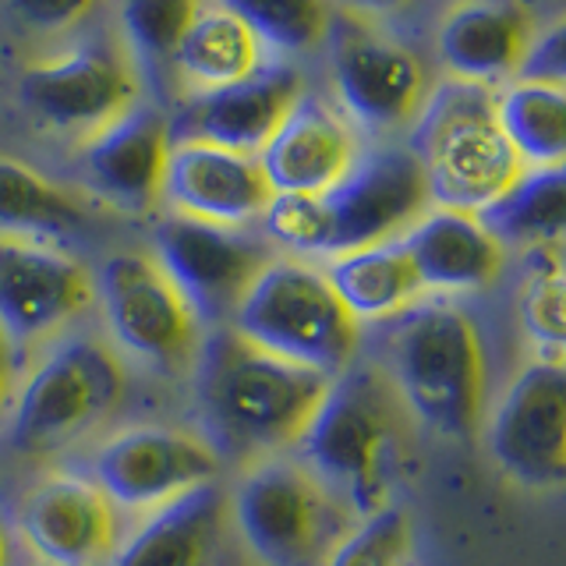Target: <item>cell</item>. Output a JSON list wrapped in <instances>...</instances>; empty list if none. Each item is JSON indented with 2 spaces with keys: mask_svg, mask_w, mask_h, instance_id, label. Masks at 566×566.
Returning a JSON list of instances; mask_svg holds the SVG:
<instances>
[{
  "mask_svg": "<svg viewBox=\"0 0 566 566\" xmlns=\"http://www.w3.org/2000/svg\"><path fill=\"white\" fill-rule=\"evenodd\" d=\"M333 379L248 344L230 326L202 340L195 358V400L202 436L217 453L265 460L291 450Z\"/></svg>",
  "mask_w": 566,
  "mask_h": 566,
  "instance_id": "cell-1",
  "label": "cell"
},
{
  "mask_svg": "<svg viewBox=\"0 0 566 566\" xmlns=\"http://www.w3.org/2000/svg\"><path fill=\"white\" fill-rule=\"evenodd\" d=\"M429 206L415 153L386 142L358 153L350 170L323 195H276L259 223L270 244L305 259H336L400 238Z\"/></svg>",
  "mask_w": 566,
  "mask_h": 566,
  "instance_id": "cell-2",
  "label": "cell"
},
{
  "mask_svg": "<svg viewBox=\"0 0 566 566\" xmlns=\"http://www.w3.org/2000/svg\"><path fill=\"white\" fill-rule=\"evenodd\" d=\"M379 371L403 411L432 432L474 436L489 394V358L474 318L457 301L429 297L389 318Z\"/></svg>",
  "mask_w": 566,
  "mask_h": 566,
  "instance_id": "cell-3",
  "label": "cell"
},
{
  "mask_svg": "<svg viewBox=\"0 0 566 566\" xmlns=\"http://www.w3.org/2000/svg\"><path fill=\"white\" fill-rule=\"evenodd\" d=\"M336 506L371 517L386 506L400 460V400L379 368H347L291 447Z\"/></svg>",
  "mask_w": 566,
  "mask_h": 566,
  "instance_id": "cell-4",
  "label": "cell"
},
{
  "mask_svg": "<svg viewBox=\"0 0 566 566\" xmlns=\"http://www.w3.org/2000/svg\"><path fill=\"white\" fill-rule=\"evenodd\" d=\"M407 149L421 167L429 202L474 217L524 174L495 120V93L460 78L429 88Z\"/></svg>",
  "mask_w": 566,
  "mask_h": 566,
  "instance_id": "cell-5",
  "label": "cell"
},
{
  "mask_svg": "<svg viewBox=\"0 0 566 566\" xmlns=\"http://www.w3.org/2000/svg\"><path fill=\"white\" fill-rule=\"evenodd\" d=\"M128 394L120 354L93 333H64L35 354L8 407V442L22 457H53L96 432Z\"/></svg>",
  "mask_w": 566,
  "mask_h": 566,
  "instance_id": "cell-6",
  "label": "cell"
},
{
  "mask_svg": "<svg viewBox=\"0 0 566 566\" xmlns=\"http://www.w3.org/2000/svg\"><path fill=\"white\" fill-rule=\"evenodd\" d=\"M230 329L326 379L344 376L361 347V326L336 297L326 273L305 259L276 255L265 265L230 318Z\"/></svg>",
  "mask_w": 566,
  "mask_h": 566,
  "instance_id": "cell-7",
  "label": "cell"
},
{
  "mask_svg": "<svg viewBox=\"0 0 566 566\" xmlns=\"http://www.w3.org/2000/svg\"><path fill=\"white\" fill-rule=\"evenodd\" d=\"M96 305L106 344L156 371L195 368L202 323L185 294L146 252H114L96 273Z\"/></svg>",
  "mask_w": 566,
  "mask_h": 566,
  "instance_id": "cell-8",
  "label": "cell"
},
{
  "mask_svg": "<svg viewBox=\"0 0 566 566\" xmlns=\"http://www.w3.org/2000/svg\"><path fill=\"white\" fill-rule=\"evenodd\" d=\"M333 500L294 457H265L230 492V521L259 566H323L340 535Z\"/></svg>",
  "mask_w": 566,
  "mask_h": 566,
  "instance_id": "cell-9",
  "label": "cell"
},
{
  "mask_svg": "<svg viewBox=\"0 0 566 566\" xmlns=\"http://www.w3.org/2000/svg\"><path fill=\"white\" fill-rule=\"evenodd\" d=\"M223 457L191 429L177 424H132L103 439L88 460L93 482L117 510L156 513L174 500L217 485Z\"/></svg>",
  "mask_w": 566,
  "mask_h": 566,
  "instance_id": "cell-10",
  "label": "cell"
},
{
  "mask_svg": "<svg viewBox=\"0 0 566 566\" xmlns=\"http://www.w3.org/2000/svg\"><path fill=\"white\" fill-rule=\"evenodd\" d=\"M96 305V273L61 244L0 238V333L18 358L61 340Z\"/></svg>",
  "mask_w": 566,
  "mask_h": 566,
  "instance_id": "cell-11",
  "label": "cell"
},
{
  "mask_svg": "<svg viewBox=\"0 0 566 566\" xmlns=\"http://www.w3.org/2000/svg\"><path fill=\"white\" fill-rule=\"evenodd\" d=\"M153 259L185 294L202 326H230L248 287L276 252L248 227H217L170 212L153 230Z\"/></svg>",
  "mask_w": 566,
  "mask_h": 566,
  "instance_id": "cell-12",
  "label": "cell"
},
{
  "mask_svg": "<svg viewBox=\"0 0 566 566\" xmlns=\"http://www.w3.org/2000/svg\"><path fill=\"white\" fill-rule=\"evenodd\" d=\"M489 450L524 489H559L566 478V371L535 358L517 371L489 415Z\"/></svg>",
  "mask_w": 566,
  "mask_h": 566,
  "instance_id": "cell-13",
  "label": "cell"
},
{
  "mask_svg": "<svg viewBox=\"0 0 566 566\" xmlns=\"http://www.w3.org/2000/svg\"><path fill=\"white\" fill-rule=\"evenodd\" d=\"M25 111L50 132L93 138L138 103L135 67L106 46H75L35 61L18 82Z\"/></svg>",
  "mask_w": 566,
  "mask_h": 566,
  "instance_id": "cell-14",
  "label": "cell"
},
{
  "mask_svg": "<svg viewBox=\"0 0 566 566\" xmlns=\"http://www.w3.org/2000/svg\"><path fill=\"white\" fill-rule=\"evenodd\" d=\"M333 35V88L344 120L361 132L389 135L415 124L429 78L415 50L371 32L361 22L329 25Z\"/></svg>",
  "mask_w": 566,
  "mask_h": 566,
  "instance_id": "cell-15",
  "label": "cell"
},
{
  "mask_svg": "<svg viewBox=\"0 0 566 566\" xmlns=\"http://www.w3.org/2000/svg\"><path fill=\"white\" fill-rule=\"evenodd\" d=\"M305 78L291 64H262L244 82L191 93L170 120L174 142H206V146L259 156L273 132L305 96Z\"/></svg>",
  "mask_w": 566,
  "mask_h": 566,
  "instance_id": "cell-16",
  "label": "cell"
},
{
  "mask_svg": "<svg viewBox=\"0 0 566 566\" xmlns=\"http://www.w3.org/2000/svg\"><path fill=\"white\" fill-rule=\"evenodd\" d=\"M18 527L46 566H111L120 548V510L78 474H50L35 485Z\"/></svg>",
  "mask_w": 566,
  "mask_h": 566,
  "instance_id": "cell-17",
  "label": "cell"
},
{
  "mask_svg": "<svg viewBox=\"0 0 566 566\" xmlns=\"http://www.w3.org/2000/svg\"><path fill=\"white\" fill-rule=\"evenodd\" d=\"M276 199L259 167V156L206 146V142H174L164 177V202L174 217L252 227Z\"/></svg>",
  "mask_w": 566,
  "mask_h": 566,
  "instance_id": "cell-18",
  "label": "cell"
},
{
  "mask_svg": "<svg viewBox=\"0 0 566 566\" xmlns=\"http://www.w3.org/2000/svg\"><path fill=\"white\" fill-rule=\"evenodd\" d=\"M170 146L174 138L167 114L135 103L111 128L82 142V170L106 202L149 212L164 202Z\"/></svg>",
  "mask_w": 566,
  "mask_h": 566,
  "instance_id": "cell-19",
  "label": "cell"
},
{
  "mask_svg": "<svg viewBox=\"0 0 566 566\" xmlns=\"http://www.w3.org/2000/svg\"><path fill=\"white\" fill-rule=\"evenodd\" d=\"M400 244L415 265L421 291L447 301L492 287L506 262V248L492 230L474 212L460 209L429 206L400 234Z\"/></svg>",
  "mask_w": 566,
  "mask_h": 566,
  "instance_id": "cell-20",
  "label": "cell"
},
{
  "mask_svg": "<svg viewBox=\"0 0 566 566\" xmlns=\"http://www.w3.org/2000/svg\"><path fill=\"white\" fill-rule=\"evenodd\" d=\"M358 138L340 111L305 93L259 153L273 195H323L358 159Z\"/></svg>",
  "mask_w": 566,
  "mask_h": 566,
  "instance_id": "cell-21",
  "label": "cell"
},
{
  "mask_svg": "<svg viewBox=\"0 0 566 566\" xmlns=\"http://www.w3.org/2000/svg\"><path fill=\"white\" fill-rule=\"evenodd\" d=\"M535 40L531 18L510 0H468L439 25V57L450 78L495 85L517 78L524 53Z\"/></svg>",
  "mask_w": 566,
  "mask_h": 566,
  "instance_id": "cell-22",
  "label": "cell"
},
{
  "mask_svg": "<svg viewBox=\"0 0 566 566\" xmlns=\"http://www.w3.org/2000/svg\"><path fill=\"white\" fill-rule=\"evenodd\" d=\"M223 513L227 500L220 485L195 489L156 510L128 542H120L111 566H212Z\"/></svg>",
  "mask_w": 566,
  "mask_h": 566,
  "instance_id": "cell-23",
  "label": "cell"
},
{
  "mask_svg": "<svg viewBox=\"0 0 566 566\" xmlns=\"http://www.w3.org/2000/svg\"><path fill=\"white\" fill-rule=\"evenodd\" d=\"M326 280L358 326H379L424 301L418 273L400 238L326 259Z\"/></svg>",
  "mask_w": 566,
  "mask_h": 566,
  "instance_id": "cell-24",
  "label": "cell"
},
{
  "mask_svg": "<svg viewBox=\"0 0 566 566\" xmlns=\"http://www.w3.org/2000/svg\"><path fill=\"white\" fill-rule=\"evenodd\" d=\"M93 220L82 195L50 181L14 156H0V238L57 244L75 238Z\"/></svg>",
  "mask_w": 566,
  "mask_h": 566,
  "instance_id": "cell-25",
  "label": "cell"
},
{
  "mask_svg": "<svg viewBox=\"0 0 566 566\" xmlns=\"http://www.w3.org/2000/svg\"><path fill=\"white\" fill-rule=\"evenodd\" d=\"M170 64L188 85V93H212V88L244 82L265 64L259 35L227 8H202L177 43Z\"/></svg>",
  "mask_w": 566,
  "mask_h": 566,
  "instance_id": "cell-26",
  "label": "cell"
},
{
  "mask_svg": "<svg viewBox=\"0 0 566 566\" xmlns=\"http://www.w3.org/2000/svg\"><path fill=\"white\" fill-rule=\"evenodd\" d=\"M495 120L524 170L563 167L566 156V93L559 85L513 78L495 96Z\"/></svg>",
  "mask_w": 566,
  "mask_h": 566,
  "instance_id": "cell-27",
  "label": "cell"
},
{
  "mask_svg": "<svg viewBox=\"0 0 566 566\" xmlns=\"http://www.w3.org/2000/svg\"><path fill=\"white\" fill-rule=\"evenodd\" d=\"M495 241L524 248H559L566 227V177L563 167L524 170L500 199L478 212Z\"/></svg>",
  "mask_w": 566,
  "mask_h": 566,
  "instance_id": "cell-28",
  "label": "cell"
},
{
  "mask_svg": "<svg viewBox=\"0 0 566 566\" xmlns=\"http://www.w3.org/2000/svg\"><path fill=\"white\" fill-rule=\"evenodd\" d=\"M234 18L280 53H308L329 40L326 0H220Z\"/></svg>",
  "mask_w": 566,
  "mask_h": 566,
  "instance_id": "cell-29",
  "label": "cell"
},
{
  "mask_svg": "<svg viewBox=\"0 0 566 566\" xmlns=\"http://www.w3.org/2000/svg\"><path fill=\"white\" fill-rule=\"evenodd\" d=\"M411 563V521L397 506H382L340 535L323 566H403Z\"/></svg>",
  "mask_w": 566,
  "mask_h": 566,
  "instance_id": "cell-30",
  "label": "cell"
},
{
  "mask_svg": "<svg viewBox=\"0 0 566 566\" xmlns=\"http://www.w3.org/2000/svg\"><path fill=\"white\" fill-rule=\"evenodd\" d=\"M202 0H124L120 22L142 61H170Z\"/></svg>",
  "mask_w": 566,
  "mask_h": 566,
  "instance_id": "cell-31",
  "label": "cell"
},
{
  "mask_svg": "<svg viewBox=\"0 0 566 566\" xmlns=\"http://www.w3.org/2000/svg\"><path fill=\"white\" fill-rule=\"evenodd\" d=\"M559 248L548 252V259L531 270L524 294H521V323L531 336V344L542 347V358L559 361L563 350V270L556 259Z\"/></svg>",
  "mask_w": 566,
  "mask_h": 566,
  "instance_id": "cell-32",
  "label": "cell"
},
{
  "mask_svg": "<svg viewBox=\"0 0 566 566\" xmlns=\"http://www.w3.org/2000/svg\"><path fill=\"white\" fill-rule=\"evenodd\" d=\"M517 78L563 88V78H566V35H563V25L545 29L538 40H531Z\"/></svg>",
  "mask_w": 566,
  "mask_h": 566,
  "instance_id": "cell-33",
  "label": "cell"
},
{
  "mask_svg": "<svg viewBox=\"0 0 566 566\" xmlns=\"http://www.w3.org/2000/svg\"><path fill=\"white\" fill-rule=\"evenodd\" d=\"M14 14L40 32H64L96 8V0H11Z\"/></svg>",
  "mask_w": 566,
  "mask_h": 566,
  "instance_id": "cell-34",
  "label": "cell"
},
{
  "mask_svg": "<svg viewBox=\"0 0 566 566\" xmlns=\"http://www.w3.org/2000/svg\"><path fill=\"white\" fill-rule=\"evenodd\" d=\"M18 365L22 358L14 354V347L8 344V336L0 333V418L8 415V407L14 400V389H18Z\"/></svg>",
  "mask_w": 566,
  "mask_h": 566,
  "instance_id": "cell-35",
  "label": "cell"
},
{
  "mask_svg": "<svg viewBox=\"0 0 566 566\" xmlns=\"http://www.w3.org/2000/svg\"><path fill=\"white\" fill-rule=\"evenodd\" d=\"M347 4L361 14H400L403 8H411L415 0H347Z\"/></svg>",
  "mask_w": 566,
  "mask_h": 566,
  "instance_id": "cell-36",
  "label": "cell"
},
{
  "mask_svg": "<svg viewBox=\"0 0 566 566\" xmlns=\"http://www.w3.org/2000/svg\"><path fill=\"white\" fill-rule=\"evenodd\" d=\"M0 566H8V535H4V527H0Z\"/></svg>",
  "mask_w": 566,
  "mask_h": 566,
  "instance_id": "cell-37",
  "label": "cell"
},
{
  "mask_svg": "<svg viewBox=\"0 0 566 566\" xmlns=\"http://www.w3.org/2000/svg\"><path fill=\"white\" fill-rule=\"evenodd\" d=\"M403 566H411V563H403Z\"/></svg>",
  "mask_w": 566,
  "mask_h": 566,
  "instance_id": "cell-38",
  "label": "cell"
}]
</instances>
